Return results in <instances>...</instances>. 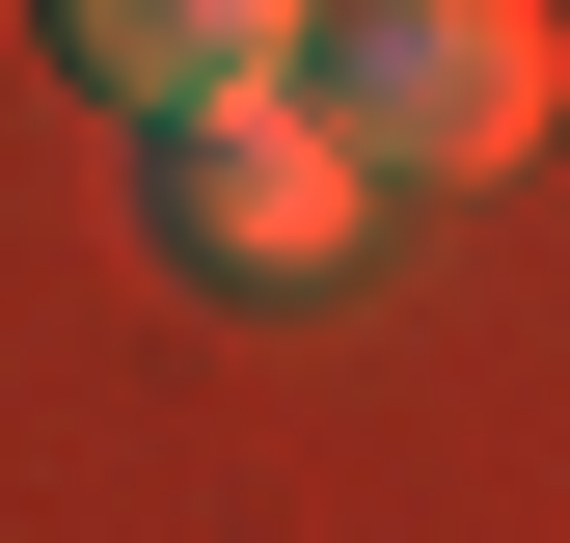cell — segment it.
Returning <instances> with one entry per match:
<instances>
[{"label":"cell","instance_id":"obj_1","mask_svg":"<svg viewBox=\"0 0 570 543\" xmlns=\"http://www.w3.org/2000/svg\"><path fill=\"white\" fill-rule=\"evenodd\" d=\"M299 109L353 136V190H489V164H543L570 28H543V0H326V28H299Z\"/></svg>","mask_w":570,"mask_h":543},{"label":"cell","instance_id":"obj_2","mask_svg":"<svg viewBox=\"0 0 570 543\" xmlns=\"http://www.w3.org/2000/svg\"><path fill=\"white\" fill-rule=\"evenodd\" d=\"M136 218H164V272H190V299H326V272L381 245V190H353V136L272 82V109L136 136Z\"/></svg>","mask_w":570,"mask_h":543},{"label":"cell","instance_id":"obj_3","mask_svg":"<svg viewBox=\"0 0 570 543\" xmlns=\"http://www.w3.org/2000/svg\"><path fill=\"white\" fill-rule=\"evenodd\" d=\"M28 28H55V82H82V109L190 136V109H272V82H299L326 0H28Z\"/></svg>","mask_w":570,"mask_h":543}]
</instances>
